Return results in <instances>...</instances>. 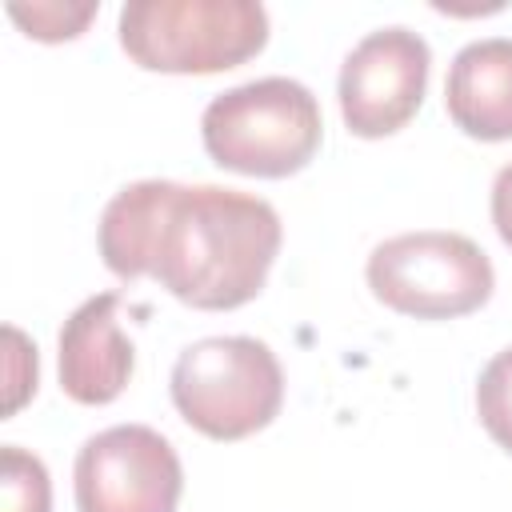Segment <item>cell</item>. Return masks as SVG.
<instances>
[{
  "label": "cell",
  "mask_w": 512,
  "mask_h": 512,
  "mask_svg": "<svg viewBox=\"0 0 512 512\" xmlns=\"http://www.w3.org/2000/svg\"><path fill=\"white\" fill-rule=\"evenodd\" d=\"M492 224H496L500 240L512 248V160L492 180Z\"/></svg>",
  "instance_id": "5bb4252c"
},
{
  "label": "cell",
  "mask_w": 512,
  "mask_h": 512,
  "mask_svg": "<svg viewBox=\"0 0 512 512\" xmlns=\"http://www.w3.org/2000/svg\"><path fill=\"white\" fill-rule=\"evenodd\" d=\"M372 296L416 320H456L488 304L496 288L492 260L460 232H404L368 252Z\"/></svg>",
  "instance_id": "5b68a950"
},
{
  "label": "cell",
  "mask_w": 512,
  "mask_h": 512,
  "mask_svg": "<svg viewBox=\"0 0 512 512\" xmlns=\"http://www.w3.org/2000/svg\"><path fill=\"white\" fill-rule=\"evenodd\" d=\"M324 136L316 96L292 76H264L220 92L200 116L204 152L240 176L284 180L316 156Z\"/></svg>",
  "instance_id": "7a4b0ae2"
},
{
  "label": "cell",
  "mask_w": 512,
  "mask_h": 512,
  "mask_svg": "<svg viewBox=\"0 0 512 512\" xmlns=\"http://www.w3.org/2000/svg\"><path fill=\"white\" fill-rule=\"evenodd\" d=\"M476 416L484 432L512 456V348L496 352L476 380Z\"/></svg>",
  "instance_id": "8fae6325"
},
{
  "label": "cell",
  "mask_w": 512,
  "mask_h": 512,
  "mask_svg": "<svg viewBox=\"0 0 512 512\" xmlns=\"http://www.w3.org/2000/svg\"><path fill=\"white\" fill-rule=\"evenodd\" d=\"M428 40L412 28H376L368 32L340 68V116L352 136L380 140L400 132L416 108L424 104L428 88Z\"/></svg>",
  "instance_id": "52a82bcc"
},
{
  "label": "cell",
  "mask_w": 512,
  "mask_h": 512,
  "mask_svg": "<svg viewBox=\"0 0 512 512\" xmlns=\"http://www.w3.org/2000/svg\"><path fill=\"white\" fill-rule=\"evenodd\" d=\"M280 240L284 228L268 200L176 180H136L120 188L96 228L112 276H152L168 296L200 312H228L256 300Z\"/></svg>",
  "instance_id": "6da1fadb"
},
{
  "label": "cell",
  "mask_w": 512,
  "mask_h": 512,
  "mask_svg": "<svg viewBox=\"0 0 512 512\" xmlns=\"http://www.w3.org/2000/svg\"><path fill=\"white\" fill-rule=\"evenodd\" d=\"M120 296H88L60 328V388L76 404H112L132 380V340L116 320Z\"/></svg>",
  "instance_id": "ba28073f"
},
{
  "label": "cell",
  "mask_w": 512,
  "mask_h": 512,
  "mask_svg": "<svg viewBox=\"0 0 512 512\" xmlns=\"http://www.w3.org/2000/svg\"><path fill=\"white\" fill-rule=\"evenodd\" d=\"M268 44V12L256 0H132L120 8V48L144 72L212 76Z\"/></svg>",
  "instance_id": "3957f363"
},
{
  "label": "cell",
  "mask_w": 512,
  "mask_h": 512,
  "mask_svg": "<svg viewBox=\"0 0 512 512\" xmlns=\"http://www.w3.org/2000/svg\"><path fill=\"white\" fill-rule=\"evenodd\" d=\"M0 512H52L48 468L20 444L0 448Z\"/></svg>",
  "instance_id": "30bf717a"
},
{
  "label": "cell",
  "mask_w": 512,
  "mask_h": 512,
  "mask_svg": "<svg viewBox=\"0 0 512 512\" xmlns=\"http://www.w3.org/2000/svg\"><path fill=\"white\" fill-rule=\"evenodd\" d=\"M8 344H12V396H8V412H16L24 404V396L36 392V348H28L16 328H8Z\"/></svg>",
  "instance_id": "4fadbf2b"
},
{
  "label": "cell",
  "mask_w": 512,
  "mask_h": 512,
  "mask_svg": "<svg viewBox=\"0 0 512 512\" xmlns=\"http://www.w3.org/2000/svg\"><path fill=\"white\" fill-rule=\"evenodd\" d=\"M76 512H176L184 468L148 424H116L84 440L72 468Z\"/></svg>",
  "instance_id": "8992f818"
},
{
  "label": "cell",
  "mask_w": 512,
  "mask_h": 512,
  "mask_svg": "<svg viewBox=\"0 0 512 512\" xmlns=\"http://www.w3.org/2000/svg\"><path fill=\"white\" fill-rule=\"evenodd\" d=\"M168 392L200 436L244 440L280 416L284 368L256 336H204L176 356Z\"/></svg>",
  "instance_id": "277c9868"
},
{
  "label": "cell",
  "mask_w": 512,
  "mask_h": 512,
  "mask_svg": "<svg viewBox=\"0 0 512 512\" xmlns=\"http://www.w3.org/2000/svg\"><path fill=\"white\" fill-rule=\"evenodd\" d=\"M444 108L472 140H512V40H472L452 56Z\"/></svg>",
  "instance_id": "9c48e42d"
},
{
  "label": "cell",
  "mask_w": 512,
  "mask_h": 512,
  "mask_svg": "<svg viewBox=\"0 0 512 512\" xmlns=\"http://www.w3.org/2000/svg\"><path fill=\"white\" fill-rule=\"evenodd\" d=\"M96 8H100V4H32V8L12 4L8 16H12L28 36H36V40H44V44H60V40H76V36L88 28V20L96 16Z\"/></svg>",
  "instance_id": "7c38bea8"
}]
</instances>
